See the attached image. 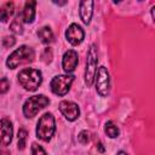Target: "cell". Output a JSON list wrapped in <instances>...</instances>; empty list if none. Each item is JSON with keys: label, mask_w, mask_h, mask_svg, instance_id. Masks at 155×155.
Masks as SVG:
<instances>
[{"label": "cell", "mask_w": 155, "mask_h": 155, "mask_svg": "<svg viewBox=\"0 0 155 155\" xmlns=\"http://www.w3.org/2000/svg\"><path fill=\"white\" fill-rule=\"evenodd\" d=\"M18 82L21 84V86L30 92H34L38 90V87L41 85L42 82V74L40 70L34 69V68H24L22 69L18 75Z\"/></svg>", "instance_id": "obj_1"}, {"label": "cell", "mask_w": 155, "mask_h": 155, "mask_svg": "<svg viewBox=\"0 0 155 155\" xmlns=\"http://www.w3.org/2000/svg\"><path fill=\"white\" fill-rule=\"evenodd\" d=\"M34 58H35L34 50L27 45H22L8 56V58L6 61V65L10 69H16L18 65L31 63L34 61Z\"/></svg>", "instance_id": "obj_2"}, {"label": "cell", "mask_w": 155, "mask_h": 155, "mask_svg": "<svg viewBox=\"0 0 155 155\" xmlns=\"http://www.w3.org/2000/svg\"><path fill=\"white\" fill-rule=\"evenodd\" d=\"M56 131L54 116L51 113H45L38 121L36 125V137L44 142H48Z\"/></svg>", "instance_id": "obj_3"}, {"label": "cell", "mask_w": 155, "mask_h": 155, "mask_svg": "<svg viewBox=\"0 0 155 155\" xmlns=\"http://www.w3.org/2000/svg\"><path fill=\"white\" fill-rule=\"evenodd\" d=\"M48 104H50V99L44 94H36L29 97L23 104V114L25 117L31 119Z\"/></svg>", "instance_id": "obj_4"}, {"label": "cell", "mask_w": 155, "mask_h": 155, "mask_svg": "<svg viewBox=\"0 0 155 155\" xmlns=\"http://www.w3.org/2000/svg\"><path fill=\"white\" fill-rule=\"evenodd\" d=\"M97 62H98V54L97 48L94 45H91L87 52V61H86V70H85V82L87 87L92 86L96 74H97Z\"/></svg>", "instance_id": "obj_5"}, {"label": "cell", "mask_w": 155, "mask_h": 155, "mask_svg": "<svg viewBox=\"0 0 155 155\" xmlns=\"http://www.w3.org/2000/svg\"><path fill=\"white\" fill-rule=\"evenodd\" d=\"M74 81V75H56L52 78L50 87L51 91L57 96H64L70 90Z\"/></svg>", "instance_id": "obj_6"}, {"label": "cell", "mask_w": 155, "mask_h": 155, "mask_svg": "<svg viewBox=\"0 0 155 155\" xmlns=\"http://www.w3.org/2000/svg\"><path fill=\"white\" fill-rule=\"evenodd\" d=\"M96 90L99 96L107 97L110 91V79L109 73L105 67H99L96 74Z\"/></svg>", "instance_id": "obj_7"}, {"label": "cell", "mask_w": 155, "mask_h": 155, "mask_svg": "<svg viewBox=\"0 0 155 155\" xmlns=\"http://www.w3.org/2000/svg\"><path fill=\"white\" fill-rule=\"evenodd\" d=\"M59 110L68 121H74L80 116L79 105L70 101H62L59 103Z\"/></svg>", "instance_id": "obj_8"}, {"label": "cell", "mask_w": 155, "mask_h": 155, "mask_svg": "<svg viewBox=\"0 0 155 155\" xmlns=\"http://www.w3.org/2000/svg\"><path fill=\"white\" fill-rule=\"evenodd\" d=\"M65 38H67V40L73 46H76V45H79V44L82 42V40L85 38V31H84V29L79 24L71 23L68 27L67 31H65Z\"/></svg>", "instance_id": "obj_9"}, {"label": "cell", "mask_w": 155, "mask_h": 155, "mask_svg": "<svg viewBox=\"0 0 155 155\" xmlns=\"http://www.w3.org/2000/svg\"><path fill=\"white\" fill-rule=\"evenodd\" d=\"M79 58H78V52L74 50H68L64 54H63V59H62V67L63 70L68 74V73H73L78 65Z\"/></svg>", "instance_id": "obj_10"}, {"label": "cell", "mask_w": 155, "mask_h": 155, "mask_svg": "<svg viewBox=\"0 0 155 155\" xmlns=\"http://www.w3.org/2000/svg\"><path fill=\"white\" fill-rule=\"evenodd\" d=\"M12 136H13V127L11 121L6 117H2L1 119V142L4 147H7L11 143Z\"/></svg>", "instance_id": "obj_11"}, {"label": "cell", "mask_w": 155, "mask_h": 155, "mask_svg": "<svg viewBox=\"0 0 155 155\" xmlns=\"http://www.w3.org/2000/svg\"><path fill=\"white\" fill-rule=\"evenodd\" d=\"M93 5L94 2L88 0V1H81L79 5V13H80V18L82 19V22L85 24H88L91 22L92 18V13H93Z\"/></svg>", "instance_id": "obj_12"}, {"label": "cell", "mask_w": 155, "mask_h": 155, "mask_svg": "<svg viewBox=\"0 0 155 155\" xmlns=\"http://www.w3.org/2000/svg\"><path fill=\"white\" fill-rule=\"evenodd\" d=\"M35 1H27L24 5V8L22 11V18L25 23H33L35 18Z\"/></svg>", "instance_id": "obj_13"}, {"label": "cell", "mask_w": 155, "mask_h": 155, "mask_svg": "<svg viewBox=\"0 0 155 155\" xmlns=\"http://www.w3.org/2000/svg\"><path fill=\"white\" fill-rule=\"evenodd\" d=\"M38 36H39L40 41L42 44H46V45L47 44H51L53 41V38H54L50 27H42V28H40L38 30Z\"/></svg>", "instance_id": "obj_14"}, {"label": "cell", "mask_w": 155, "mask_h": 155, "mask_svg": "<svg viewBox=\"0 0 155 155\" xmlns=\"http://www.w3.org/2000/svg\"><path fill=\"white\" fill-rule=\"evenodd\" d=\"M13 12H15L13 2H11V1L5 2L1 6V10H0V19H1V22H7V19L13 15Z\"/></svg>", "instance_id": "obj_15"}, {"label": "cell", "mask_w": 155, "mask_h": 155, "mask_svg": "<svg viewBox=\"0 0 155 155\" xmlns=\"http://www.w3.org/2000/svg\"><path fill=\"white\" fill-rule=\"evenodd\" d=\"M104 132L107 133L108 137L110 138H116L120 133L119 131V127L113 122V121H107L105 125H104Z\"/></svg>", "instance_id": "obj_16"}, {"label": "cell", "mask_w": 155, "mask_h": 155, "mask_svg": "<svg viewBox=\"0 0 155 155\" xmlns=\"http://www.w3.org/2000/svg\"><path fill=\"white\" fill-rule=\"evenodd\" d=\"M10 29L15 34H22L23 33V18H22L21 13L12 21V23L10 24Z\"/></svg>", "instance_id": "obj_17"}, {"label": "cell", "mask_w": 155, "mask_h": 155, "mask_svg": "<svg viewBox=\"0 0 155 155\" xmlns=\"http://www.w3.org/2000/svg\"><path fill=\"white\" fill-rule=\"evenodd\" d=\"M27 131L24 128H19L18 130V134H17V147L19 150H23L25 148V142H27Z\"/></svg>", "instance_id": "obj_18"}, {"label": "cell", "mask_w": 155, "mask_h": 155, "mask_svg": "<svg viewBox=\"0 0 155 155\" xmlns=\"http://www.w3.org/2000/svg\"><path fill=\"white\" fill-rule=\"evenodd\" d=\"M31 155H47V154L41 145H39L38 143H33L31 144Z\"/></svg>", "instance_id": "obj_19"}, {"label": "cell", "mask_w": 155, "mask_h": 155, "mask_svg": "<svg viewBox=\"0 0 155 155\" xmlns=\"http://www.w3.org/2000/svg\"><path fill=\"white\" fill-rule=\"evenodd\" d=\"M78 140L81 143V144H87L90 142V133L87 131H81L78 136Z\"/></svg>", "instance_id": "obj_20"}, {"label": "cell", "mask_w": 155, "mask_h": 155, "mask_svg": "<svg viewBox=\"0 0 155 155\" xmlns=\"http://www.w3.org/2000/svg\"><path fill=\"white\" fill-rule=\"evenodd\" d=\"M16 44V39L13 36H5L2 39V46L5 48H8V47H12L13 45Z\"/></svg>", "instance_id": "obj_21"}, {"label": "cell", "mask_w": 155, "mask_h": 155, "mask_svg": "<svg viewBox=\"0 0 155 155\" xmlns=\"http://www.w3.org/2000/svg\"><path fill=\"white\" fill-rule=\"evenodd\" d=\"M8 87H10V81L6 78H2L1 81H0V92H1V94H4L8 90Z\"/></svg>", "instance_id": "obj_22"}, {"label": "cell", "mask_w": 155, "mask_h": 155, "mask_svg": "<svg viewBox=\"0 0 155 155\" xmlns=\"http://www.w3.org/2000/svg\"><path fill=\"white\" fill-rule=\"evenodd\" d=\"M97 148H98V150H99L101 153H104V151H105V149H104V147H103L102 142H98V144H97Z\"/></svg>", "instance_id": "obj_23"}, {"label": "cell", "mask_w": 155, "mask_h": 155, "mask_svg": "<svg viewBox=\"0 0 155 155\" xmlns=\"http://www.w3.org/2000/svg\"><path fill=\"white\" fill-rule=\"evenodd\" d=\"M151 17H153V19L155 22V6H153V8H151Z\"/></svg>", "instance_id": "obj_24"}, {"label": "cell", "mask_w": 155, "mask_h": 155, "mask_svg": "<svg viewBox=\"0 0 155 155\" xmlns=\"http://www.w3.org/2000/svg\"><path fill=\"white\" fill-rule=\"evenodd\" d=\"M54 4H57V5H65L67 4V1H53Z\"/></svg>", "instance_id": "obj_25"}, {"label": "cell", "mask_w": 155, "mask_h": 155, "mask_svg": "<svg viewBox=\"0 0 155 155\" xmlns=\"http://www.w3.org/2000/svg\"><path fill=\"white\" fill-rule=\"evenodd\" d=\"M116 155H128V154H126L125 151H122V150H121V151H119V153H117Z\"/></svg>", "instance_id": "obj_26"}]
</instances>
